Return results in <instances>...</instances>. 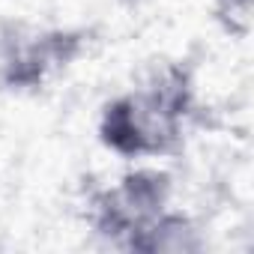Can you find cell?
Masks as SVG:
<instances>
[{
	"label": "cell",
	"mask_w": 254,
	"mask_h": 254,
	"mask_svg": "<svg viewBox=\"0 0 254 254\" xmlns=\"http://www.w3.org/2000/svg\"><path fill=\"white\" fill-rule=\"evenodd\" d=\"M212 18L227 36L248 39L254 24V0H212Z\"/></svg>",
	"instance_id": "5"
},
{
	"label": "cell",
	"mask_w": 254,
	"mask_h": 254,
	"mask_svg": "<svg viewBox=\"0 0 254 254\" xmlns=\"http://www.w3.org/2000/svg\"><path fill=\"white\" fill-rule=\"evenodd\" d=\"M191 108V75L180 63H156L138 87L102 108L99 141L120 159L171 156L183 147Z\"/></svg>",
	"instance_id": "1"
},
{
	"label": "cell",
	"mask_w": 254,
	"mask_h": 254,
	"mask_svg": "<svg viewBox=\"0 0 254 254\" xmlns=\"http://www.w3.org/2000/svg\"><path fill=\"white\" fill-rule=\"evenodd\" d=\"M174 183L168 171L135 168L114 186L96 191L87 203L90 227L111 245L129 248V242L165 209H171Z\"/></svg>",
	"instance_id": "2"
},
{
	"label": "cell",
	"mask_w": 254,
	"mask_h": 254,
	"mask_svg": "<svg viewBox=\"0 0 254 254\" xmlns=\"http://www.w3.org/2000/svg\"><path fill=\"white\" fill-rule=\"evenodd\" d=\"M81 51V36L78 33H42V36H33L27 45H21L9 63H6V72H9V84L12 87H36L42 84L54 69L60 66H69V60H75Z\"/></svg>",
	"instance_id": "3"
},
{
	"label": "cell",
	"mask_w": 254,
	"mask_h": 254,
	"mask_svg": "<svg viewBox=\"0 0 254 254\" xmlns=\"http://www.w3.org/2000/svg\"><path fill=\"white\" fill-rule=\"evenodd\" d=\"M203 248V236H200V227L183 215V212H174V209H165L162 215H156L132 242H129V251H150V254H191V251H200Z\"/></svg>",
	"instance_id": "4"
}]
</instances>
